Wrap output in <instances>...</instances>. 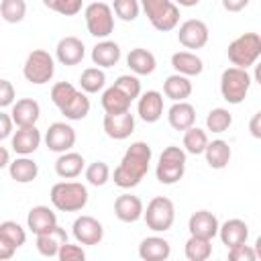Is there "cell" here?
Here are the masks:
<instances>
[{
	"label": "cell",
	"mask_w": 261,
	"mask_h": 261,
	"mask_svg": "<svg viewBox=\"0 0 261 261\" xmlns=\"http://www.w3.org/2000/svg\"><path fill=\"white\" fill-rule=\"evenodd\" d=\"M151 155H153V153H151V147H149L145 141L133 143V145L124 151V155H122L118 167L114 169V184H116L118 188H122V190H130V188L139 186L141 179H143V177L147 175V171H149Z\"/></svg>",
	"instance_id": "6da1fadb"
},
{
	"label": "cell",
	"mask_w": 261,
	"mask_h": 261,
	"mask_svg": "<svg viewBox=\"0 0 261 261\" xmlns=\"http://www.w3.org/2000/svg\"><path fill=\"white\" fill-rule=\"evenodd\" d=\"M51 204L61 212H80L88 204V188L80 181H59L51 188Z\"/></svg>",
	"instance_id": "7a4b0ae2"
},
{
	"label": "cell",
	"mask_w": 261,
	"mask_h": 261,
	"mask_svg": "<svg viewBox=\"0 0 261 261\" xmlns=\"http://www.w3.org/2000/svg\"><path fill=\"white\" fill-rule=\"evenodd\" d=\"M228 61L237 67H251L257 63L259 55H261V35L257 33H243L241 37H237L228 49H226Z\"/></svg>",
	"instance_id": "3957f363"
},
{
	"label": "cell",
	"mask_w": 261,
	"mask_h": 261,
	"mask_svg": "<svg viewBox=\"0 0 261 261\" xmlns=\"http://www.w3.org/2000/svg\"><path fill=\"white\" fill-rule=\"evenodd\" d=\"M153 29L167 33L179 22V6L173 0H139Z\"/></svg>",
	"instance_id": "277c9868"
},
{
	"label": "cell",
	"mask_w": 261,
	"mask_h": 261,
	"mask_svg": "<svg viewBox=\"0 0 261 261\" xmlns=\"http://www.w3.org/2000/svg\"><path fill=\"white\" fill-rule=\"evenodd\" d=\"M186 173V151L175 147V145H169L161 151L159 155V163L155 167V175L159 179V184H165V186H171V184H177Z\"/></svg>",
	"instance_id": "5b68a950"
},
{
	"label": "cell",
	"mask_w": 261,
	"mask_h": 261,
	"mask_svg": "<svg viewBox=\"0 0 261 261\" xmlns=\"http://www.w3.org/2000/svg\"><path fill=\"white\" fill-rule=\"evenodd\" d=\"M251 88V75L243 67H226L220 75V94L228 104H241Z\"/></svg>",
	"instance_id": "8992f818"
},
{
	"label": "cell",
	"mask_w": 261,
	"mask_h": 261,
	"mask_svg": "<svg viewBox=\"0 0 261 261\" xmlns=\"http://www.w3.org/2000/svg\"><path fill=\"white\" fill-rule=\"evenodd\" d=\"M114 10L112 6H108L106 2H92L86 6L84 10V16H86V27H88V33L92 37H98V39H106L112 31H114Z\"/></svg>",
	"instance_id": "52a82bcc"
},
{
	"label": "cell",
	"mask_w": 261,
	"mask_h": 261,
	"mask_svg": "<svg viewBox=\"0 0 261 261\" xmlns=\"http://www.w3.org/2000/svg\"><path fill=\"white\" fill-rule=\"evenodd\" d=\"M53 73H55V61L47 51L35 49V51L29 53V57L22 65V75H24L27 82H31L35 86H41V84L51 82Z\"/></svg>",
	"instance_id": "ba28073f"
},
{
	"label": "cell",
	"mask_w": 261,
	"mask_h": 261,
	"mask_svg": "<svg viewBox=\"0 0 261 261\" xmlns=\"http://www.w3.org/2000/svg\"><path fill=\"white\" fill-rule=\"evenodd\" d=\"M147 226L155 232H165L173 226V220H175V206L169 198L165 196H155L149 204H147V210L143 214Z\"/></svg>",
	"instance_id": "9c48e42d"
},
{
	"label": "cell",
	"mask_w": 261,
	"mask_h": 261,
	"mask_svg": "<svg viewBox=\"0 0 261 261\" xmlns=\"http://www.w3.org/2000/svg\"><path fill=\"white\" fill-rule=\"evenodd\" d=\"M45 145L53 153L71 151V147L75 145V130H73V126L67 124V122H53V124H49L47 133H45Z\"/></svg>",
	"instance_id": "30bf717a"
},
{
	"label": "cell",
	"mask_w": 261,
	"mask_h": 261,
	"mask_svg": "<svg viewBox=\"0 0 261 261\" xmlns=\"http://www.w3.org/2000/svg\"><path fill=\"white\" fill-rule=\"evenodd\" d=\"M71 232H73V239L80 243V245H98L102 239H104V226L100 220H96L94 216H88V214H82L73 220V226H71Z\"/></svg>",
	"instance_id": "8fae6325"
},
{
	"label": "cell",
	"mask_w": 261,
	"mask_h": 261,
	"mask_svg": "<svg viewBox=\"0 0 261 261\" xmlns=\"http://www.w3.org/2000/svg\"><path fill=\"white\" fill-rule=\"evenodd\" d=\"M208 37L210 33L206 22L198 18L186 20L184 24H179V31H177V39L186 49H202L208 43Z\"/></svg>",
	"instance_id": "7c38bea8"
},
{
	"label": "cell",
	"mask_w": 261,
	"mask_h": 261,
	"mask_svg": "<svg viewBox=\"0 0 261 261\" xmlns=\"http://www.w3.org/2000/svg\"><path fill=\"white\" fill-rule=\"evenodd\" d=\"M135 130V116L130 110L120 114H104V133L114 141H124Z\"/></svg>",
	"instance_id": "4fadbf2b"
},
{
	"label": "cell",
	"mask_w": 261,
	"mask_h": 261,
	"mask_svg": "<svg viewBox=\"0 0 261 261\" xmlns=\"http://www.w3.org/2000/svg\"><path fill=\"white\" fill-rule=\"evenodd\" d=\"M188 230L190 234H196V237H204V239H214L220 230V224H218V218L208 212V210H198L190 216L188 220Z\"/></svg>",
	"instance_id": "5bb4252c"
},
{
	"label": "cell",
	"mask_w": 261,
	"mask_h": 261,
	"mask_svg": "<svg viewBox=\"0 0 261 261\" xmlns=\"http://www.w3.org/2000/svg\"><path fill=\"white\" fill-rule=\"evenodd\" d=\"M65 243H67V232L59 224H55L53 228L37 234V251L43 257H57L59 255V249Z\"/></svg>",
	"instance_id": "9a60e30c"
},
{
	"label": "cell",
	"mask_w": 261,
	"mask_h": 261,
	"mask_svg": "<svg viewBox=\"0 0 261 261\" xmlns=\"http://www.w3.org/2000/svg\"><path fill=\"white\" fill-rule=\"evenodd\" d=\"M86 55V47L77 37H63L55 47V57L61 65H77Z\"/></svg>",
	"instance_id": "2e32d148"
},
{
	"label": "cell",
	"mask_w": 261,
	"mask_h": 261,
	"mask_svg": "<svg viewBox=\"0 0 261 261\" xmlns=\"http://www.w3.org/2000/svg\"><path fill=\"white\" fill-rule=\"evenodd\" d=\"M114 214H116V218L122 220V222H137L139 218H143L145 208H143V202H141L139 196L120 194V196L114 200Z\"/></svg>",
	"instance_id": "e0dca14e"
},
{
	"label": "cell",
	"mask_w": 261,
	"mask_h": 261,
	"mask_svg": "<svg viewBox=\"0 0 261 261\" xmlns=\"http://www.w3.org/2000/svg\"><path fill=\"white\" fill-rule=\"evenodd\" d=\"M137 110L145 122H157L163 116V94L157 90H149V92L141 94Z\"/></svg>",
	"instance_id": "ac0fdd59"
},
{
	"label": "cell",
	"mask_w": 261,
	"mask_h": 261,
	"mask_svg": "<svg viewBox=\"0 0 261 261\" xmlns=\"http://www.w3.org/2000/svg\"><path fill=\"white\" fill-rule=\"evenodd\" d=\"M41 145V133L37 126H18V130L12 135L10 147L18 155H31Z\"/></svg>",
	"instance_id": "d6986e66"
},
{
	"label": "cell",
	"mask_w": 261,
	"mask_h": 261,
	"mask_svg": "<svg viewBox=\"0 0 261 261\" xmlns=\"http://www.w3.org/2000/svg\"><path fill=\"white\" fill-rule=\"evenodd\" d=\"M10 116L16 126H35L41 116V106L33 98H20L14 102Z\"/></svg>",
	"instance_id": "ffe728a7"
},
{
	"label": "cell",
	"mask_w": 261,
	"mask_h": 261,
	"mask_svg": "<svg viewBox=\"0 0 261 261\" xmlns=\"http://www.w3.org/2000/svg\"><path fill=\"white\" fill-rule=\"evenodd\" d=\"M218 237H220L222 245H226V249H230V247H237L241 243H247V239H249V226L241 218H230L224 224H220Z\"/></svg>",
	"instance_id": "44dd1931"
},
{
	"label": "cell",
	"mask_w": 261,
	"mask_h": 261,
	"mask_svg": "<svg viewBox=\"0 0 261 261\" xmlns=\"http://www.w3.org/2000/svg\"><path fill=\"white\" fill-rule=\"evenodd\" d=\"M167 120H169V126L171 128H175V130H188L196 122V108L190 102H186V100L173 102V106L167 110Z\"/></svg>",
	"instance_id": "7402d4cb"
},
{
	"label": "cell",
	"mask_w": 261,
	"mask_h": 261,
	"mask_svg": "<svg viewBox=\"0 0 261 261\" xmlns=\"http://www.w3.org/2000/svg\"><path fill=\"white\" fill-rule=\"evenodd\" d=\"M171 255V247L163 237H147L139 245V257L145 261H165Z\"/></svg>",
	"instance_id": "603a6c76"
},
{
	"label": "cell",
	"mask_w": 261,
	"mask_h": 261,
	"mask_svg": "<svg viewBox=\"0 0 261 261\" xmlns=\"http://www.w3.org/2000/svg\"><path fill=\"white\" fill-rule=\"evenodd\" d=\"M171 67L175 69V73L194 77L204 71V61L192 51H177L171 55Z\"/></svg>",
	"instance_id": "cb8c5ba5"
},
{
	"label": "cell",
	"mask_w": 261,
	"mask_h": 261,
	"mask_svg": "<svg viewBox=\"0 0 261 261\" xmlns=\"http://www.w3.org/2000/svg\"><path fill=\"white\" fill-rule=\"evenodd\" d=\"M57 224V214L49 206H33L27 214V226L35 232L41 234Z\"/></svg>",
	"instance_id": "d4e9b609"
},
{
	"label": "cell",
	"mask_w": 261,
	"mask_h": 261,
	"mask_svg": "<svg viewBox=\"0 0 261 261\" xmlns=\"http://www.w3.org/2000/svg\"><path fill=\"white\" fill-rule=\"evenodd\" d=\"M84 157L75 151H65L59 153L57 161H55V173L63 179H73L84 171Z\"/></svg>",
	"instance_id": "484cf974"
},
{
	"label": "cell",
	"mask_w": 261,
	"mask_h": 261,
	"mask_svg": "<svg viewBox=\"0 0 261 261\" xmlns=\"http://www.w3.org/2000/svg\"><path fill=\"white\" fill-rule=\"evenodd\" d=\"M126 65L130 67V71H135L137 75H149L155 71L157 67V59L151 51L143 49V47H135L130 49V53L126 55Z\"/></svg>",
	"instance_id": "4316f807"
},
{
	"label": "cell",
	"mask_w": 261,
	"mask_h": 261,
	"mask_svg": "<svg viewBox=\"0 0 261 261\" xmlns=\"http://www.w3.org/2000/svg\"><path fill=\"white\" fill-rule=\"evenodd\" d=\"M118 59H120V47L114 41L104 39V41L96 43L92 49V61L98 67H114L118 63Z\"/></svg>",
	"instance_id": "83f0119b"
},
{
	"label": "cell",
	"mask_w": 261,
	"mask_h": 261,
	"mask_svg": "<svg viewBox=\"0 0 261 261\" xmlns=\"http://www.w3.org/2000/svg\"><path fill=\"white\" fill-rule=\"evenodd\" d=\"M163 94L173 100V102H181L186 98H190L192 94V82L188 75H181V73H171L165 77L163 82Z\"/></svg>",
	"instance_id": "f1b7e54d"
},
{
	"label": "cell",
	"mask_w": 261,
	"mask_h": 261,
	"mask_svg": "<svg viewBox=\"0 0 261 261\" xmlns=\"http://www.w3.org/2000/svg\"><path fill=\"white\" fill-rule=\"evenodd\" d=\"M8 173L16 184H31L39 175V165L33 159H29L27 155H22V157H16L8 165Z\"/></svg>",
	"instance_id": "f546056e"
},
{
	"label": "cell",
	"mask_w": 261,
	"mask_h": 261,
	"mask_svg": "<svg viewBox=\"0 0 261 261\" xmlns=\"http://www.w3.org/2000/svg\"><path fill=\"white\" fill-rule=\"evenodd\" d=\"M230 145L222 139H216L212 143H208L206 151H204V157H206V163L212 167V169H224L230 161Z\"/></svg>",
	"instance_id": "4dcf8cb0"
},
{
	"label": "cell",
	"mask_w": 261,
	"mask_h": 261,
	"mask_svg": "<svg viewBox=\"0 0 261 261\" xmlns=\"http://www.w3.org/2000/svg\"><path fill=\"white\" fill-rule=\"evenodd\" d=\"M130 98L120 92L116 86H110L108 90H104L102 94V108L106 114H120V112H126L130 108Z\"/></svg>",
	"instance_id": "1f68e13d"
},
{
	"label": "cell",
	"mask_w": 261,
	"mask_h": 261,
	"mask_svg": "<svg viewBox=\"0 0 261 261\" xmlns=\"http://www.w3.org/2000/svg\"><path fill=\"white\" fill-rule=\"evenodd\" d=\"M67 120H82L90 114V98L86 96V92L77 90V94L59 110Z\"/></svg>",
	"instance_id": "d6a6232c"
},
{
	"label": "cell",
	"mask_w": 261,
	"mask_h": 261,
	"mask_svg": "<svg viewBox=\"0 0 261 261\" xmlns=\"http://www.w3.org/2000/svg\"><path fill=\"white\" fill-rule=\"evenodd\" d=\"M212 255V239L190 234L186 241V259L188 261H206Z\"/></svg>",
	"instance_id": "836d02e7"
},
{
	"label": "cell",
	"mask_w": 261,
	"mask_h": 261,
	"mask_svg": "<svg viewBox=\"0 0 261 261\" xmlns=\"http://www.w3.org/2000/svg\"><path fill=\"white\" fill-rule=\"evenodd\" d=\"M80 86L86 94H96L106 86V73L102 67H88L80 75Z\"/></svg>",
	"instance_id": "e575fe53"
},
{
	"label": "cell",
	"mask_w": 261,
	"mask_h": 261,
	"mask_svg": "<svg viewBox=\"0 0 261 261\" xmlns=\"http://www.w3.org/2000/svg\"><path fill=\"white\" fill-rule=\"evenodd\" d=\"M208 135L206 130L198 128V126H190L188 130H184V147H186V153H192V155H200L206 151L208 147Z\"/></svg>",
	"instance_id": "d590c367"
},
{
	"label": "cell",
	"mask_w": 261,
	"mask_h": 261,
	"mask_svg": "<svg viewBox=\"0 0 261 261\" xmlns=\"http://www.w3.org/2000/svg\"><path fill=\"white\" fill-rule=\"evenodd\" d=\"M232 124V114L226 108H212L206 116V128L212 133H226Z\"/></svg>",
	"instance_id": "8d00e7d4"
},
{
	"label": "cell",
	"mask_w": 261,
	"mask_h": 261,
	"mask_svg": "<svg viewBox=\"0 0 261 261\" xmlns=\"http://www.w3.org/2000/svg\"><path fill=\"white\" fill-rule=\"evenodd\" d=\"M0 14L6 22L16 24L27 14V2L24 0H2L0 2Z\"/></svg>",
	"instance_id": "74e56055"
},
{
	"label": "cell",
	"mask_w": 261,
	"mask_h": 261,
	"mask_svg": "<svg viewBox=\"0 0 261 261\" xmlns=\"http://www.w3.org/2000/svg\"><path fill=\"white\" fill-rule=\"evenodd\" d=\"M0 239H6L8 243H12V245L18 249V247L24 245L27 232H24V228H22L18 222H14V220H4V222L0 224Z\"/></svg>",
	"instance_id": "f35d334b"
},
{
	"label": "cell",
	"mask_w": 261,
	"mask_h": 261,
	"mask_svg": "<svg viewBox=\"0 0 261 261\" xmlns=\"http://www.w3.org/2000/svg\"><path fill=\"white\" fill-rule=\"evenodd\" d=\"M112 10L120 20L133 22L141 12V2L139 0H114L112 2Z\"/></svg>",
	"instance_id": "ab89813d"
},
{
	"label": "cell",
	"mask_w": 261,
	"mask_h": 261,
	"mask_svg": "<svg viewBox=\"0 0 261 261\" xmlns=\"http://www.w3.org/2000/svg\"><path fill=\"white\" fill-rule=\"evenodd\" d=\"M86 179L90 186H104L110 179V167L104 161H94L86 167Z\"/></svg>",
	"instance_id": "60d3db41"
},
{
	"label": "cell",
	"mask_w": 261,
	"mask_h": 261,
	"mask_svg": "<svg viewBox=\"0 0 261 261\" xmlns=\"http://www.w3.org/2000/svg\"><path fill=\"white\" fill-rule=\"evenodd\" d=\"M77 94V90H75V86H71L69 82H57L53 88H51V100H53V104L61 110L73 96Z\"/></svg>",
	"instance_id": "b9f144b4"
},
{
	"label": "cell",
	"mask_w": 261,
	"mask_h": 261,
	"mask_svg": "<svg viewBox=\"0 0 261 261\" xmlns=\"http://www.w3.org/2000/svg\"><path fill=\"white\" fill-rule=\"evenodd\" d=\"M43 4L63 16H73L82 10V0H43Z\"/></svg>",
	"instance_id": "7bdbcfd3"
},
{
	"label": "cell",
	"mask_w": 261,
	"mask_h": 261,
	"mask_svg": "<svg viewBox=\"0 0 261 261\" xmlns=\"http://www.w3.org/2000/svg\"><path fill=\"white\" fill-rule=\"evenodd\" d=\"M114 86H116L120 92H124L130 100H135V98L141 96V82H139L137 75H128V73L118 75L116 82H114Z\"/></svg>",
	"instance_id": "ee69618b"
},
{
	"label": "cell",
	"mask_w": 261,
	"mask_h": 261,
	"mask_svg": "<svg viewBox=\"0 0 261 261\" xmlns=\"http://www.w3.org/2000/svg\"><path fill=\"white\" fill-rule=\"evenodd\" d=\"M228 259L230 261H255L257 259V253L247 243H241V245L228 249Z\"/></svg>",
	"instance_id": "f6af8a7d"
},
{
	"label": "cell",
	"mask_w": 261,
	"mask_h": 261,
	"mask_svg": "<svg viewBox=\"0 0 261 261\" xmlns=\"http://www.w3.org/2000/svg\"><path fill=\"white\" fill-rule=\"evenodd\" d=\"M61 261H84L86 259V251L80 247V245H71V243H65L61 249H59V255H57Z\"/></svg>",
	"instance_id": "bcb514c9"
},
{
	"label": "cell",
	"mask_w": 261,
	"mask_h": 261,
	"mask_svg": "<svg viewBox=\"0 0 261 261\" xmlns=\"http://www.w3.org/2000/svg\"><path fill=\"white\" fill-rule=\"evenodd\" d=\"M14 96H16V92H14L12 84L8 80H0V106L2 108L10 106L14 102Z\"/></svg>",
	"instance_id": "7dc6e473"
},
{
	"label": "cell",
	"mask_w": 261,
	"mask_h": 261,
	"mask_svg": "<svg viewBox=\"0 0 261 261\" xmlns=\"http://www.w3.org/2000/svg\"><path fill=\"white\" fill-rule=\"evenodd\" d=\"M12 124H14L12 116L8 112H0V139L2 141L12 135Z\"/></svg>",
	"instance_id": "c3c4849f"
},
{
	"label": "cell",
	"mask_w": 261,
	"mask_h": 261,
	"mask_svg": "<svg viewBox=\"0 0 261 261\" xmlns=\"http://www.w3.org/2000/svg\"><path fill=\"white\" fill-rule=\"evenodd\" d=\"M251 0H222V8L226 12H241L243 8L249 6Z\"/></svg>",
	"instance_id": "681fc988"
},
{
	"label": "cell",
	"mask_w": 261,
	"mask_h": 261,
	"mask_svg": "<svg viewBox=\"0 0 261 261\" xmlns=\"http://www.w3.org/2000/svg\"><path fill=\"white\" fill-rule=\"evenodd\" d=\"M249 133L255 139H261V110L251 116V120H249Z\"/></svg>",
	"instance_id": "f907efd6"
},
{
	"label": "cell",
	"mask_w": 261,
	"mask_h": 261,
	"mask_svg": "<svg viewBox=\"0 0 261 261\" xmlns=\"http://www.w3.org/2000/svg\"><path fill=\"white\" fill-rule=\"evenodd\" d=\"M16 247L12 243H8L6 239H0V261H8L14 255Z\"/></svg>",
	"instance_id": "816d5d0a"
},
{
	"label": "cell",
	"mask_w": 261,
	"mask_h": 261,
	"mask_svg": "<svg viewBox=\"0 0 261 261\" xmlns=\"http://www.w3.org/2000/svg\"><path fill=\"white\" fill-rule=\"evenodd\" d=\"M177 6H184V8H192V6H196L200 0H173Z\"/></svg>",
	"instance_id": "f5cc1de1"
},
{
	"label": "cell",
	"mask_w": 261,
	"mask_h": 261,
	"mask_svg": "<svg viewBox=\"0 0 261 261\" xmlns=\"http://www.w3.org/2000/svg\"><path fill=\"white\" fill-rule=\"evenodd\" d=\"M8 165H10V155H8V149L2 147V163H0V167H8Z\"/></svg>",
	"instance_id": "db71d44e"
},
{
	"label": "cell",
	"mask_w": 261,
	"mask_h": 261,
	"mask_svg": "<svg viewBox=\"0 0 261 261\" xmlns=\"http://www.w3.org/2000/svg\"><path fill=\"white\" fill-rule=\"evenodd\" d=\"M253 80H255V82L261 86V61L255 65V71H253Z\"/></svg>",
	"instance_id": "11a10c76"
},
{
	"label": "cell",
	"mask_w": 261,
	"mask_h": 261,
	"mask_svg": "<svg viewBox=\"0 0 261 261\" xmlns=\"http://www.w3.org/2000/svg\"><path fill=\"white\" fill-rule=\"evenodd\" d=\"M255 253H257V259H261V237H257V241H255Z\"/></svg>",
	"instance_id": "9f6ffc18"
}]
</instances>
